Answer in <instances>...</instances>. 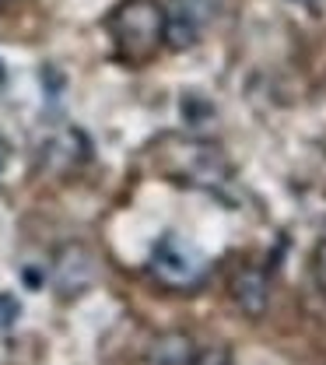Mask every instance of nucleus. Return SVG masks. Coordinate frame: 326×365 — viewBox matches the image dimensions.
I'll list each match as a JSON object with an SVG mask.
<instances>
[{
  "instance_id": "nucleus-1",
  "label": "nucleus",
  "mask_w": 326,
  "mask_h": 365,
  "mask_svg": "<svg viewBox=\"0 0 326 365\" xmlns=\"http://www.w3.org/2000/svg\"><path fill=\"white\" fill-rule=\"evenodd\" d=\"M105 32L127 67H144L165 46V7L158 0H120L105 18Z\"/></svg>"
},
{
  "instance_id": "nucleus-2",
  "label": "nucleus",
  "mask_w": 326,
  "mask_h": 365,
  "mask_svg": "<svg viewBox=\"0 0 326 365\" xmlns=\"http://www.w3.org/2000/svg\"><path fill=\"white\" fill-rule=\"evenodd\" d=\"M147 271L169 292H193L204 281V260H200V253L189 246L186 239H179V235L169 232V235H162L154 242L151 260H147Z\"/></svg>"
},
{
  "instance_id": "nucleus-3",
  "label": "nucleus",
  "mask_w": 326,
  "mask_h": 365,
  "mask_svg": "<svg viewBox=\"0 0 326 365\" xmlns=\"http://www.w3.org/2000/svg\"><path fill=\"white\" fill-rule=\"evenodd\" d=\"M179 169H169L176 180H183L186 186H204V190H214L228 180V162L221 155V148L207 144V140H186L179 148Z\"/></svg>"
},
{
  "instance_id": "nucleus-4",
  "label": "nucleus",
  "mask_w": 326,
  "mask_h": 365,
  "mask_svg": "<svg viewBox=\"0 0 326 365\" xmlns=\"http://www.w3.org/2000/svg\"><path fill=\"white\" fill-rule=\"evenodd\" d=\"M228 295L246 317L260 319L267 309V274L256 267H235L228 277Z\"/></svg>"
},
{
  "instance_id": "nucleus-5",
  "label": "nucleus",
  "mask_w": 326,
  "mask_h": 365,
  "mask_svg": "<svg viewBox=\"0 0 326 365\" xmlns=\"http://www.w3.org/2000/svg\"><path fill=\"white\" fill-rule=\"evenodd\" d=\"M92 281V260L81 246H67L56 260V288L63 295H78Z\"/></svg>"
},
{
  "instance_id": "nucleus-6",
  "label": "nucleus",
  "mask_w": 326,
  "mask_h": 365,
  "mask_svg": "<svg viewBox=\"0 0 326 365\" xmlns=\"http://www.w3.org/2000/svg\"><path fill=\"white\" fill-rule=\"evenodd\" d=\"M85 158H88V140L78 130H63V134L49 137L43 144V162L53 165V169H74Z\"/></svg>"
},
{
  "instance_id": "nucleus-7",
  "label": "nucleus",
  "mask_w": 326,
  "mask_h": 365,
  "mask_svg": "<svg viewBox=\"0 0 326 365\" xmlns=\"http://www.w3.org/2000/svg\"><path fill=\"white\" fill-rule=\"evenodd\" d=\"M193 362V344L183 334H169L154 348V365H189Z\"/></svg>"
},
{
  "instance_id": "nucleus-8",
  "label": "nucleus",
  "mask_w": 326,
  "mask_h": 365,
  "mask_svg": "<svg viewBox=\"0 0 326 365\" xmlns=\"http://www.w3.org/2000/svg\"><path fill=\"white\" fill-rule=\"evenodd\" d=\"M172 11L183 14L186 21H193L196 29H204V25L211 21V14H214V0H176Z\"/></svg>"
},
{
  "instance_id": "nucleus-9",
  "label": "nucleus",
  "mask_w": 326,
  "mask_h": 365,
  "mask_svg": "<svg viewBox=\"0 0 326 365\" xmlns=\"http://www.w3.org/2000/svg\"><path fill=\"white\" fill-rule=\"evenodd\" d=\"M189 365H235V362H232V355H228L225 348H204V351L193 355V362Z\"/></svg>"
},
{
  "instance_id": "nucleus-10",
  "label": "nucleus",
  "mask_w": 326,
  "mask_h": 365,
  "mask_svg": "<svg viewBox=\"0 0 326 365\" xmlns=\"http://www.w3.org/2000/svg\"><path fill=\"white\" fill-rule=\"evenodd\" d=\"M18 313H21V306L11 295H0V327H11L18 319Z\"/></svg>"
},
{
  "instance_id": "nucleus-11",
  "label": "nucleus",
  "mask_w": 326,
  "mask_h": 365,
  "mask_svg": "<svg viewBox=\"0 0 326 365\" xmlns=\"http://www.w3.org/2000/svg\"><path fill=\"white\" fill-rule=\"evenodd\" d=\"M295 4H305V7H312V11H320L326 0H295Z\"/></svg>"
},
{
  "instance_id": "nucleus-12",
  "label": "nucleus",
  "mask_w": 326,
  "mask_h": 365,
  "mask_svg": "<svg viewBox=\"0 0 326 365\" xmlns=\"http://www.w3.org/2000/svg\"><path fill=\"white\" fill-rule=\"evenodd\" d=\"M0 169H4V137H0Z\"/></svg>"
},
{
  "instance_id": "nucleus-13",
  "label": "nucleus",
  "mask_w": 326,
  "mask_h": 365,
  "mask_svg": "<svg viewBox=\"0 0 326 365\" xmlns=\"http://www.w3.org/2000/svg\"><path fill=\"white\" fill-rule=\"evenodd\" d=\"M323 274H326V267H323Z\"/></svg>"
}]
</instances>
